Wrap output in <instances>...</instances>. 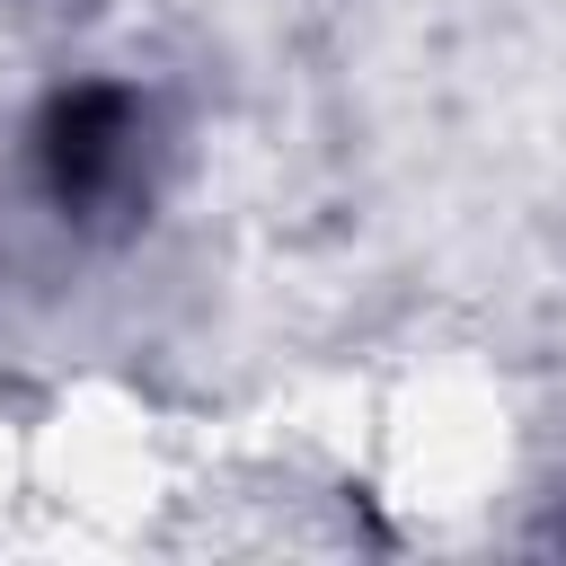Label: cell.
<instances>
[{
	"instance_id": "cell-1",
	"label": "cell",
	"mask_w": 566,
	"mask_h": 566,
	"mask_svg": "<svg viewBox=\"0 0 566 566\" xmlns=\"http://www.w3.org/2000/svg\"><path fill=\"white\" fill-rule=\"evenodd\" d=\"M124 133H133V97H124V88H62V97L44 106V142H35L53 195H62V203H88V195L115 177Z\"/></svg>"
}]
</instances>
